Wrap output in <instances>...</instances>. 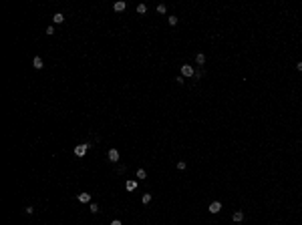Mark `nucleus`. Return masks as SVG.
<instances>
[{"instance_id":"22","label":"nucleus","mask_w":302,"mask_h":225,"mask_svg":"<svg viewBox=\"0 0 302 225\" xmlns=\"http://www.w3.org/2000/svg\"><path fill=\"white\" fill-rule=\"evenodd\" d=\"M296 70H300V72H302V62H298V64H296Z\"/></svg>"},{"instance_id":"4","label":"nucleus","mask_w":302,"mask_h":225,"mask_svg":"<svg viewBox=\"0 0 302 225\" xmlns=\"http://www.w3.org/2000/svg\"><path fill=\"white\" fill-rule=\"evenodd\" d=\"M220 211H222V203L213 201L212 205H210V213H220Z\"/></svg>"},{"instance_id":"9","label":"nucleus","mask_w":302,"mask_h":225,"mask_svg":"<svg viewBox=\"0 0 302 225\" xmlns=\"http://www.w3.org/2000/svg\"><path fill=\"white\" fill-rule=\"evenodd\" d=\"M79 201H81V203H89L91 201V195H89V193H81V195H79Z\"/></svg>"},{"instance_id":"12","label":"nucleus","mask_w":302,"mask_h":225,"mask_svg":"<svg viewBox=\"0 0 302 225\" xmlns=\"http://www.w3.org/2000/svg\"><path fill=\"white\" fill-rule=\"evenodd\" d=\"M145 12H147L145 4H139V6H137V14H145Z\"/></svg>"},{"instance_id":"1","label":"nucleus","mask_w":302,"mask_h":225,"mask_svg":"<svg viewBox=\"0 0 302 225\" xmlns=\"http://www.w3.org/2000/svg\"><path fill=\"white\" fill-rule=\"evenodd\" d=\"M89 143H83V145H77V147H75V155H77V157H85V155H87V151H89Z\"/></svg>"},{"instance_id":"6","label":"nucleus","mask_w":302,"mask_h":225,"mask_svg":"<svg viewBox=\"0 0 302 225\" xmlns=\"http://www.w3.org/2000/svg\"><path fill=\"white\" fill-rule=\"evenodd\" d=\"M113 8H115V12H123L125 8H127V4H125L123 0H119V2H115V6H113Z\"/></svg>"},{"instance_id":"5","label":"nucleus","mask_w":302,"mask_h":225,"mask_svg":"<svg viewBox=\"0 0 302 225\" xmlns=\"http://www.w3.org/2000/svg\"><path fill=\"white\" fill-rule=\"evenodd\" d=\"M32 67L36 68V70H40V68L45 67V62H43V58H40V56H34V60H32Z\"/></svg>"},{"instance_id":"11","label":"nucleus","mask_w":302,"mask_h":225,"mask_svg":"<svg viewBox=\"0 0 302 225\" xmlns=\"http://www.w3.org/2000/svg\"><path fill=\"white\" fill-rule=\"evenodd\" d=\"M125 187H127V191H135L137 183H135V181H127V185H125Z\"/></svg>"},{"instance_id":"3","label":"nucleus","mask_w":302,"mask_h":225,"mask_svg":"<svg viewBox=\"0 0 302 225\" xmlns=\"http://www.w3.org/2000/svg\"><path fill=\"white\" fill-rule=\"evenodd\" d=\"M107 157H109V161H113V163H117V161H119V151H117V149H109Z\"/></svg>"},{"instance_id":"7","label":"nucleus","mask_w":302,"mask_h":225,"mask_svg":"<svg viewBox=\"0 0 302 225\" xmlns=\"http://www.w3.org/2000/svg\"><path fill=\"white\" fill-rule=\"evenodd\" d=\"M53 22H55V24H63V22H65V16H63L61 12H56L55 16H53Z\"/></svg>"},{"instance_id":"15","label":"nucleus","mask_w":302,"mask_h":225,"mask_svg":"<svg viewBox=\"0 0 302 225\" xmlns=\"http://www.w3.org/2000/svg\"><path fill=\"white\" fill-rule=\"evenodd\" d=\"M89 209H91V213H97V211H99V205H97V203H91Z\"/></svg>"},{"instance_id":"19","label":"nucleus","mask_w":302,"mask_h":225,"mask_svg":"<svg viewBox=\"0 0 302 225\" xmlns=\"http://www.w3.org/2000/svg\"><path fill=\"white\" fill-rule=\"evenodd\" d=\"M46 34H48V36L55 34V26H48V28H46Z\"/></svg>"},{"instance_id":"21","label":"nucleus","mask_w":302,"mask_h":225,"mask_svg":"<svg viewBox=\"0 0 302 225\" xmlns=\"http://www.w3.org/2000/svg\"><path fill=\"white\" fill-rule=\"evenodd\" d=\"M111 225H123V223H121L119 219H115V221H111Z\"/></svg>"},{"instance_id":"17","label":"nucleus","mask_w":302,"mask_h":225,"mask_svg":"<svg viewBox=\"0 0 302 225\" xmlns=\"http://www.w3.org/2000/svg\"><path fill=\"white\" fill-rule=\"evenodd\" d=\"M165 10H167L165 4H159V6H157V12H159V14H165Z\"/></svg>"},{"instance_id":"16","label":"nucleus","mask_w":302,"mask_h":225,"mask_svg":"<svg viewBox=\"0 0 302 225\" xmlns=\"http://www.w3.org/2000/svg\"><path fill=\"white\" fill-rule=\"evenodd\" d=\"M141 201H143V203H145V205H147V203L151 201V195H149V193H145V195L141 197Z\"/></svg>"},{"instance_id":"20","label":"nucleus","mask_w":302,"mask_h":225,"mask_svg":"<svg viewBox=\"0 0 302 225\" xmlns=\"http://www.w3.org/2000/svg\"><path fill=\"white\" fill-rule=\"evenodd\" d=\"M177 169H185V161H179V163H177Z\"/></svg>"},{"instance_id":"2","label":"nucleus","mask_w":302,"mask_h":225,"mask_svg":"<svg viewBox=\"0 0 302 225\" xmlns=\"http://www.w3.org/2000/svg\"><path fill=\"white\" fill-rule=\"evenodd\" d=\"M195 75V70L191 68V64H183L181 67V77H193Z\"/></svg>"},{"instance_id":"8","label":"nucleus","mask_w":302,"mask_h":225,"mask_svg":"<svg viewBox=\"0 0 302 225\" xmlns=\"http://www.w3.org/2000/svg\"><path fill=\"white\" fill-rule=\"evenodd\" d=\"M232 219H234L236 223H240V221H244V213H242V211H236V213L232 215Z\"/></svg>"},{"instance_id":"14","label":"nucleus","mask_w":302,"mask_h":225,"mask_svg":"<svg viewBox=\"0 0 302 225\" xmlns=\"http://www.w3.org/2000/svg\"><path fill=\"white\" fill-rule=\"evenodd\" d=\"M167 22L171 24V26H175V24H177V16H169V18H167Z\"/></svg>"},{"instance_id":"10","label":"nucleus","mask_w":302,"mask_h":225,"mask_svg":"<svg viewBox=\"0 0 302 225\" xmlns=\"http://www.w3.org/2000/svg\"><path fill=\"white\" fill-rule=\"evenodd\" d=\"M135 177H137V179H141V181H143V179H145V177H147L145 169H137V173H135Z\"/></svg>"},{"instance_id":"18","label":"nucleus","mask_w":302,"mask_h":225,"mask_svg":"<svg viewBox=\"0 0 302 225\" xmlns=\"http://www.w3.org/2000/svg\"><path fill=\"white\" fill-rule=\"evenodd\" d=\"M32 211H34V209H32V207H30V205H28V207H24V213H26V215H30V213H32Z\"/></svg>"},{"instance_id":"13","label":"nucleus","mask_w":302,"mask_h":225,"mask_svg":"<svg viewBox=\"0 0 302 225\" xmlns=\"http://www.w3.org/2000/svg\"><path fill=\"white\" fill-rule=\"evenodd\" d=\"M195 62H197V64H203V62H205V54H197L195 56Z\"/></svg>"}]
</instances>
